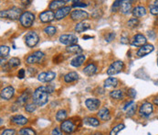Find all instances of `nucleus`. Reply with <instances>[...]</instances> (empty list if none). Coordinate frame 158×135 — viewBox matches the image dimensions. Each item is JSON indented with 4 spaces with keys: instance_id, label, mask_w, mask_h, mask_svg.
I'll return each mask as SVG.
<instances>
[{
    "instance_id": "f257e3e1",
    "label": "nucleus",
    "mask_w": 158,
    "mask_h": 135,
    "mask_svg": "<svg viewBox=\"0 0 158 135\" xmlns=\"http://www.w3.org/2000/svg\"><path fill=\"white\" fill-rule=\"evenodd\" d=\"M49 100V93L47 92V86H39L33 93V101L37 106H44Z\"/></svg>"
},
{
    "instance_id": "f03ea898",
    "label": "nucleus",
    "mask_w": 158,
    "mask_h": 135,
    "mask_svg": "<svg viewBox=\"0 0 158 135\" xmlns=\"http://www.w3.org/2000/svg\"><path fill=\"white\" fill-rule=\"evenodd\" d=\"M22 10L17 6H13L7 10H2L0 12V17L1 19H8L12 20L19 19L21 15H22Z\"/></svg>"
},
{
    "instance_id": "7ed1b4c3",
    "label": "nucleus",
    "mask_w": 158,
    "mask_h": 135,
    "mask_svg": "<svg viewBox=\"0 0 158 135\" xmlns=\"http://www.w3.org/2000/svg\"><path fill=\"white\" fill-rule=\"evenodd\" d=\"M35 20V15L30 12V11H25L23 12V14L21 15L19 21L21 23V25L25 28H30L31 27L33 22Z\"/></svg>"
},
{
    "instance_id": "20e7f679",
    "label": "nucleus",
    "mask_w": 158,
    "mask_h": 135,
    "mask_svg": "<svg viewBox=\"0 0 158 135\" xmlns=\"http://www.w3.org/2000/svg\"><path fill=\"white\" fill-rule=\"evenodd\" d=\"M24 40H25L26 45L32 48V47H35L38 44V42L39 40V38H38V35L35 32H29L28 33L26 34Z\"/></svg>"
},
{
    "instance_id": "39448f33",
    "label": "nucleus",
    "mask_w": 158,
    "mask_h": 135,
    "mask_svg": "<svg viewBox=\"0 0 158 135\" xmlns=\"http://www.w3.org/2000/svg\"><path fill=\"white\" fill-rule=\"evenodd\" d=\"M59 40L64 45L70 46L78 41V37L75 34H62L60 36Z\"/></svg>"
},
{
    "instance_id": "423d86ee",
    "label": "nucleus",
    "mask_w": 158,
    "mask_h": 135,
    "mask_svg": "<svg viewBox=\"0 0 158 135\" xmlns=\"http://www.w3.org/2000/svg\"><path fill=\"white\" fill-rule=\"evenodd\" d=\"M123 69H124V63L122 61H116L109 66L107 70V74L109 75H115L121 73Z\"/></svg>"
},
{
    "instance_id": "0eeeda50",
    "label": "nucleus",
    "mask_w": 158,
    "mask_h": 135,
    "mask_svg": "<svg viewBox=\"0 0 158 135\" xmlns=\"http://www.w3.org/2000/svg\"><path fill=\"white\" fill-rule=\"evenodd\" d=\"M154 111V107L151 103L149 102H145L144 103L141 107H140V109H139V114L141 117H144V118H147L149 117Z\"/></svg>"
},
{
    "instance_id": "6e6552de",
    "label": "nucleus",
    "mask_w": 158,
    "mask_h": 135,
    "mask_svg": "<svg viewBox=\"0 0 158 135\" xmlns=\"http://www.w3.org/2000/svg\"><path fill=\"white\" fill-rule=\"evenodd\" d=\"M89 18V14L86 11L81 9H75L70 13V19L72 20H85Z\"/></svg>"
},
{
    "instance_id": "1a4fd4ad",
    "label": "nucleus",
    "mask_w": 158,
    "mask_h": 135,
    "mask_svg": "<svg viewBox=\"0 0 158 135\" xmlns=\"http://www.w3.org/2000/svg\"><path fill=\"white\" fill-rule=\"evenodd\" d=\"M44 57V53L40 51H37L35 53H33L30 54L28 58H27V63L29 65H33V64H38L39 63Z\"/></svg>"
},
{
    "instance_id": "9d476101",
    "label": "nucleus",
    "mask_w": 158,
    "mask_h": 135,
    "mask_svg": "<svg viewBox=\"0 0 158 135\" xmlns=\"http://www.w3.org/2000/svg\"><path fill=\"white\" fill-rule=\"evenodd\" d=\"M146 38L143 35V34H136L132 41H131V44L132 46H135V47H143L146 44Z\"/></svg>"
},
{
    "instance_id": "9b49d317",
    "label": "nucleus",
    "mask_w": 158,
    "mask_h": 135,
    "mask_svg": "<svg viewBox=\"0 0 158 135\" xmlns=\"http://www.w3.org/2000/svg\"><path fill=\"white\" fill-rule=\"evenodd\" d=\"M55 19V13L51 10H47L39 14V19L43 23H48L53 21Z\"/></svg>"
},
{
    "instance_id": "f8f14e48",
    "label": "nucleus",
    "mask_w": 158,
    "mask_h": 135,
    "mask_svg": "<svg viewBox=\"0 0 158 135\" xmlns=\"http://www.w3.org/2000/svg\"><path fill=\"white\" fill-rule=\"evenodd\" d=\"M56 77V74L52 71H49V72H44L38 74V81L42 82V83H46V82H50L52 81L54 78Z\"/></svg>"
},
{
    "instance_id": "ddd939ff",
    "label": "nucleus",
    "mask_w": 158,
    "mask_h": 135,
    "mask_svg": "<svg viewBox=\"0 0 158 135\" xmlns=\"http://www.w3.org/2000/svg\"><path fill=\"white\" fill-rule=\"evenodd\" d=\"M15 94V89L13 86H6L4 89H2L0 93L1 99L3 100H9Z\"/></svg>"
},
{
    "instance_id": "4468645a",
    "label": "nucleus",
    "mask_w": 158,
    "mask_h": 135,
    "mask_svg": "<svg viewBox=\"0 0 158 135\" xmlns=\"http://www.w3.org/2000/svg\"><path fill=\"white\" fill-rule=\"evenodd\" d=\"M61 129L66 133H71L75 131V125L71 120H64L61 124Z\"/></svg>"
},
{
    "instance_id": "2eb2a0df",
    "label": "nucleus",
    "mask_w": 158,
    "mask_h": 135,
    "mask_svg": "<svg viewBox=\"0 0 158 135\" xmlns=\"http://www.w3.org/2000/svg\"><path fill=\"white\" fill-rule=\"evenodd\" d=\"M85 105L87 107V108L91 111H94L96 109L99 108L100 105H101V101L97 99H88L85 101Z\"/></svg>"
},
{
    "instance_id": "dca6fc26",
    "label": "nucleus",
    "mask_w": 158,
    "mask_h": 135,
    "mask_svg": "<svg viewBox=\"0 0 158 135\" xmlns=\"http://www.w3.org/2000/svg\"><path fill=\"white\" fill-rule=\"evenodd\" d=\"M155 50L154 46L152 44H145L144 46L141 47L138 52H137V55L139 57H143V56H145L147 54H149L150 53H152L153 51Z\"/></svg>"
},
{
    "instance_id": "f3484780",
    "label": "nucleus",
    "mask_w": 158,
    "mask_h": 135,
    "mask_svg": "<svg viewBox=\"0 0 158 135\" xmlns=\"http://www.w3.org/2000/svg\"><path fill=\"white\" fill-rule=\"evenodd\" d=\"M70 9H71V7L69 6H63V7L60 8V9L57 10L56 13H55V19H58V20L62 19H64V18L69 13Z\"/></svg>"
},
{
    "instance_id": "a211bd4d",
    "label": "nucleus",
    "mask_w": 158,
    "mask_h": 135,
    "mask_svg": "<svg viewBox=\"0 0 158 135\" xmlns=\"http://www.w3.org/2000/svg\"><path fill=\"white\" fill-rule=\"evenodd\" d=\"M132 10V4H131V1H126V0H124V1H121V6H120V11L121 13L126 15L129 14Z\"/></svg>"
},
{
    "instance_id": "6ab92c4d",
    "label": "nucleus",
    "mask_w": 158,
    "mask_h": 135,
    "mask_svg": "<svg viewBox=\"0 0 158 135\" xmlns=\"http://www.w3.org/2000/svg\"><path fill=\"white\" fill-rule=\"evenodd\" d=\"M146 12H147V11H146L145 7L141 6H135V7L132 9V15L134 16V18H142V17H144V16L146 15Z\"/></svg>"
},
{
    "instance_id": "aec40b11",
    "label": "nucleus",
    "mask_w": 158,
    "mask_h": 135,
    "mask_svg": "<svg viewBox=\"0 0 158 135\" xmlns=\"http://www.w3.org/2000/svg\"><path fill=\"white\" fill-rule=\"evenodd\" d=\"M85 59H86L85 55H82V54L77 55L76 57H74V58L71 60L70 65H71L73 67H80V66L84 63Z\"/></svg>"
},
{
    "instance_id": "412c9836",
    "label": "nucleus",
    "mask_w": 158,
    "mask_h": 135,
    "mask_svg": "<svg viewBox=\"0 0 158 135\" xmlns=\"http://www.w3.org/2000/svg\"><path fill=\"white\" fill-rule=\"evenodd\" d=\"M89 29H91L90 24H89V23H86V22H84V21H81V22L77 23V25H76L75 28H74V31H75L76 32L81 33V32H84L88 31Z\"/></svg>"
},
{
    "instance_id": "4be33fe9",
    "label": "nucleus",
    "mask_w": 158,
    "mask_h": 135,
    "mask_svg": "<svg viewBox=\"0 0 158 135\" xmlns=\"http://www.w3.org/2000/svg\"><path fill=\"white\" fill-rule=\"evenodd\" d=\"M11 121L17 125H25L28 122V119L22 115H15L11 117Z\"/></svg>"
},
{
    "instance_id": "5701e85b",
    "label": "nucleus",
    "mask_w": 158,
    "mask_h": 135,
    "mask_svg": "<svg viewBox=\"0 0 158 135\" xmlns=\"http://www.w3.org/2000/svg\"><path fill=\"white\" fill-rule=\"evenodd\" d=\"M98 117L102 120H109L111 119V114H110V110L107 108H102L101 109L99 110L98 112Z\"/></svg>"
},
{
    "instance_id": "b1692460",
    "label": "nucleus",
    "mask_w": 158,
    "mask_h": 135,
    "mask_svg": "<svg viewBox=\"0 0 158 135\" xmlns=\"http://www.w3.org/2000/svg\"><path fill=\"white\" fill-rule=\"evenodd\" d=\"M79 79V74L76 72H70L64 76V81L66 83H72Z\"/></svg>"
},
{
    "instance_id": "393cba45",
    "label": "nucleus",
    "mask_w": 158,
    "mask_h": 135,
    "mask_svg": "<svg viewBox=\"0 0 158 135\" xmlns=\"http://www.w3.org/2000/svg\"><path fill=\"white\" fill-rule=\"evenodd\" d=\"M66 3V1H61V0H56V1H52L50 2L49 7L50 10H59L60 8L63 7L64 4Z\"/></svg>"
},
{
    "instance_id": "a878e982",
    "label": "nucleus",
    "mask_w": 158,
    "mask_h": 135,
    "mask_svg": "<svg viewBox=\"0 0 158 135\" xmlns=\"http://www.w3.org/2000/svg\"><path fill=\"white\" fill-rule=\"evenodd\" d=\"M82 48L77 44H73V45H70V46H68L66 48V52L67 53H74V54H78V53H82Z\"/></svg>"
},
{
    "instance_id": "bb28decb",
    "label": "nucleus",
    "mask_w": 158,
    "mask_h": 135,
    "mask_svg": "<svg viewBox=\"0 0 158 135\" xmlns=\"http://www.w3.org/2000/svg\"><path fill=\"white\" fill-rule=\"evenodd\" d=\"M97 72V66L94 64H90L89 65H87L86 67L83 69V73L87 75V76H92L95 73Z\"/></svg>"
},
{
    "instance_id": "cd10ccee",
    "label": "nucleus",
    "mask_w": 158,
    "mask_h": 135,
    "mask_svg": "<svg viewBox=\"0 0 158 135\" xmlns=\"http://www.w3.org/2000/svg\"><path fill=\"white\" fill-rule=\"evenodd\" d=\"M118 86V80L114 77H109L104 82L105 87H116Z\"/></svg>"
},
{
    "instance_id": "c85d7f7f",
    "label": "nucleus",
    "mask_w": 158,
    "mask_h": 135,
    "mask_svg": "<svg viewBox=\"0 0 158 135\" xmlns=\"http://www.w3.org/2000/svg\"><path fill=\"white\" fill-rule=\"evenodd\" d=\"M66 118H67V111L64 110V109H60L56 114L57 121H62L63 122L64 120H66Z\"/></svg>"
},
{
    "instance_id": "c756f323",
    "label": "nucleus",
    "mask_w": 158,
    "mask_h": 135,
    "mask_svg": "<svg viewBox=\"0 0 158 135\" xmlns=\"http://www.w3.org/2000/svg\"><path fill=\"white\" fill-rule=\"evenodd\" d=\"M28 99H29V94H28V92H24V93L18 99L17 104L19 105V106H23V105L26 104V102L28 101Z\"/></svg>"
},
{
    "instance_id": "7c9ffc66",
    "label": "nucleus",
    "mask_w": 158,
    "mask_h": 135,
    "mask_svg": "<svg viewBox=\"0 0 158 135\" xmlns=\"http://www.w3.org/2000/svg\"><path fill=\"white\" fill-rule=\"evenodd\" d=\"M84 123H86L90 126H93V127H97V126H99L100 121H99V120H97L95 118H86L84 120Z\"/></svg>"
},
{
    "instance_id": "2f4dec72",
    "label": "nucleus",
    "mask_w": 158,
    "mask_h": 135,
    "mask_svg": "<svg viewBox=\"0 0 158 135\" xmlns=\"http://www.w3.org/2000/svg\"><path fill=\"white\" fill-rule=\"evenodd\" d=\"M110 96L114 99H122L124 98V92L122 90H113L110 93Z\"/></svg>"
},
{
    "instance_id": "473e14b6",
    "label": "nucleus",
    "mask_w": 158,
    "mask_h": 135,
    "mask_svg": "<svg viewBox=\"0 0 158 135\" xmlns=\"http://www.w3.org/2000/svg\"><path fill=\"white\" fill-rule=\"evenodd\" d=\"M7 65H8V67L9 68L18 67L20 65V60L18 58H17V57H13V58L9 59Z\"/></svg>"
},
{
    "instance_id": "72a5a7b5",
    "label": "nucleus",
    "mask_w": 158,
    "mask_h": 135,
    "mask_svg": "<svg viewBox=\"0 0 158 135\" xmlns=\"http://www.w3.org/2000/svg\"><path fill=\"white\" fill-rule=\"evenodd\" d=\"M9 52H10V48L8 46L1 45V47H0V55H1V58L7 57V55L9 54Z\"/></svg>"
},
{
    "instance_id": "f704fd0d",
    "label": "nucleus",
    "mask_w": 158,
    "mask_h": 135,
    "mask_svg": "<svg viewBox=\"0 0 158 135\" xmlns=\"http://www.w3.org/2000/svg\"><path fill=\"white\" fill-rule=\"evenodd\" d=\"M56 32H57V29L53 26H48L44 29V33L47 34L48 36H53L56 33Z\"/></svg>"
},
{
    "instance_id": "c9c22d12",
    "label": "nucleus",
    "mask_w": 158,
    "mask_h": 135,
    "mask_svg": "<svg viewBox=\"0 0 158 135\" xmlns=\"http://www.w3.org/2000/svg\"><path fill=\"white\" fill-rule=\"evenodd\" d=\"M19 135H36V133L32 130L31 128H23L19 131Z\"/></svg>"
},
{
    "instance_id": "e433bc0d",
    "label": "nucleus",
    "mask_w": 158,
    "mask_h": 135,
    "mask_svg": "<svg viewBox=\"0 0 158 135\" xmlns=\"http://www.w3.org/2000/svg\"><path fill=\"white\" fill-rule=\"evenodd\" d=\"M135 111H136V105H135V104L131 105V106L128 108V109H127L126 117H128V118L132 117V116L135 114Z\"/></svg>"
},
{
    "instance_id": "4c0bfd02",
    "label": "nucleus",
    "mask_w": 158,
    "mask_h": 135,
    "mask_svg": "<svg viewBox=\"0 0 158 135\" xmlns=\"http://www.w3.org/2000/svg\"><path fill=\"white\" fill-rule=\"evenodd\" d=\"M125 128L124 124H118L117 126H115L112 131H111V133L110 135H116L119 132H121L122 130H124Z\"/></svg>"
},
{
    "instance_id": "58836bf2",
    "label": "nucleus",
    "mask_w": 158,
    "mask_h": 135,
    "mask_svg": "<svg viewBox=\"0 0 158 135\" xmlns=\"http://www.w3.org/2000/svg\"><path fill=\"white\" fill-rule=\"evenodd\" d=\"M138 24H139V20H138V19H136V18H132V19L128 21V23H127V25H128L130 28L137 27Z\"/></svg>"
},
{
    "instance_id": "ea45409f",
    "label": "nucleus",
    "mask_w": 158,
    "mask_h": 135,
    "mask_svg": "<svg viewBox=\"0 0 158 135\" xmlns=\"http://www.w3.org/2000/svg\"><path fill=\"white\" fill-rule=\"evenodd\" d=\"M36 104L35 103H30V104H28V105H26V107H25V109H26V111L27 112H29V113H31L33 111H35L36 110Z\"/></svg>"
},
{
    "instance_id": "a19ab883",
    "label": "nucleus",
    "mask_w": 158,
    "mask_h": 135,
    "mask_svg": "<svg viewBox=\"0 0 158 135\" xmlns=\"http://www.w3.org/2000/svg\"><path fill=\"white\" fill-rule=\"evenodd\" d=\"M149 10H150V13H151L152 15L158 16V7L155 5V4L149 5Z\"/></svg>"
},
{
    "instance_id": "79ce46f5",
    "label": "nucleus",
    "mask_w": 158,
    "mask_h": 135,
    "mask_svg": "<svg viewBox=\"0 0 158 135\" xmlns=\"http://www.w3.org/2000/svg\"><path fill=\"white\" fill-rule=\"evenodd\" d=\"M120 6H121V1H114L112 6V11L117 12L118 10H120Z\"/></svg>"
},
{
    "instance_id": "37998d69",
    "label": "nucleus",
    "mask_w": 158,
    "mask_h": 135,
    "mask_svg": "<svg viewBox=\"0 0 158 135\" xmlns=\"http://www.w3.org/2000/svg\"><path fill=\"white\" fill-rule=\"evenodd\" d=\"M87 6V4H85L83 2H81V1H73V5H72L73 7H76V6L83 7V6Z\"/></svg>"
},
{
    "instance_id": "c03bdc74",
    "label": "nucleus",
    "mask_w": 158,
    "mask_h": 135,
    "mask_svg": "<svg viewBox=\"0 0 158 135\" xmlns=\"http://www.w3.org/2000/svg\"><path fill=\"white\" fill-rule=\"evenodd\" d=\"M114 38H115V33L114 32H111V33H109L105 37V40H107V42H111L112 40H113Z\"/></svg>"
},
{
    "instance_id": "a18cd8bd",
    "label": "nucleus",
    "mask_w": 158,
    "mask_h": 135,
    "mask_svg": "<svg viewBox=\"0 0 158 135\" xmlns=\"http://www.w3.org/2000/svg\"><path fill=\"white\" fill-rule=\"evenodd\" d=\"M15 133H16L15 130H13V129H7V130H5L2 133L1 135H15Z\"/></svg>"
},
{
    "instance_id": "49530a36",
    "label": "nucleus",
    "mask_w": 158,
    "mask_h": 135,
    "mask_svg": "<svg viewBox=\"0 0 158 135\" xmlns=\"http://www.w3.org/2000/svg\"><path fill=\"white\" fill-rule=\"evenodd\" d=\"M51 135H62L61 129H60V128H55V129H53L52 132H51Z\"/></svg>"
},
{
    "instance_id": "de8ad7c7",
    "label": "nucleus",
    "mask_w": 158,
    "mask_h": 135,
    "mask_svg": "<svg viewBox=\"0 0 158 135\" xmlns=\"http://www.w3.org/2000/svg\"><path fill=\"white\" fill-rule=\"evenodd\" d=\"M128 96H130L131 98H134L135 96H136V91L134 90V89H132V88H131V89H129V91H128Z\"/></svg>"
},
{
    "instance_id": "09e8293b",
    "label": "nucleus",
    "mask_w": 158,
    "mask_h": 135,
    "mask_svg": "<svg viewBox=\"0 0 158 135\" xmlns=\"http://www.w3.org/2000/svg\"><path fill=\"white\" fill-rule=\"evenodd\" d=\"M24 76H25V70L24 69H20L19 72H18V77L20 79H22V78H24Z\"/></svg>"
},
{
    "instance_id": "8fccbe9b",
    "label": "nucleus",
    "mask_w": 158,
    "mask_h": 135,
    "mask_svg": "<svg viewBox=\"0 0 158 135\" xmlns=\"http://www.w3.org/2000/svg\"><path fill=\"white\" fill-rule=\"evenodd\" d=\"M127 40H128L127 38H122V39H121V42H122V43H124V44H125V43L128 42V41H127Z\"/></svg>"
},
{
    "instance_id": "3c124183",
    "label": "nucleus",
    "mask_w": 158,
    "mask_h": 135,
    "mask_svg": "<svg viewBox=\"0 0 158 135\" xmlns=\"http://www.w3.org/2000/svg\"><path fill=\"white\" fill-rule=\"evenodd\" d=\"M153 102H154V103H155L156 105H157V106H158V96H157V97H156V98H155V99H153Z\"/></svg>"
},
{
    "instance_id": "603ef678",
    "label": "nucleus",
    "mask_w": 158,
    "mask_h": 135,
    "mask_svg": "<svg viewBox=\"0 0 158 135\" xmlns=\"http://www.w3.org/2000/svg\"><path fill=\"white\" fill-rule=\"evenodd\" d=\"M154 4H155V5H156V6L158 7V1H155V3H154Z\"/></svg>"
},
{
    "instance_id": "864d4df0",
    "label": "nucleus",
    "mask_w": 158,
    "mask_h": 135,
    "mask_svg": "<svg viewBox=\"0 0 158 135\" xmlns=\"http://www.w3.org/2000/svg\"><path fill=\"white\" fill-rule=\"evenodd\" d=\"M93 135H102L101 133H94V134Z\"/></svg>"
},
{
    "instance_id": "5fc2aeb1",
    "label": "nucleus",
    "mask_w": 158,
    "mask_h": 135,
    "mask_svg": "<svg viewBox=\"0 0 158 135\" xmlns=\"http://www.w3.org/2000/svg\"><path fill=\"white\" fill-rule=\"evenodd\" d=\"M157 65H158V59H157Z\"/></svg>"
},
{
    "instance_id": "6e6d98bb",
    "label": "nucleus",
    "mask_w": 158,
    "mask_h": 135,
    "mask_svg": "<svg viewBox=\"0 0 158 135\" xmlns=\"http://www.w3.org/2000/svg\"><path fill=\"white\" fill-rule=\"evenodd\" d=\"M157 86H158V83H157Z\"/></svg>"
}]
</instances>
